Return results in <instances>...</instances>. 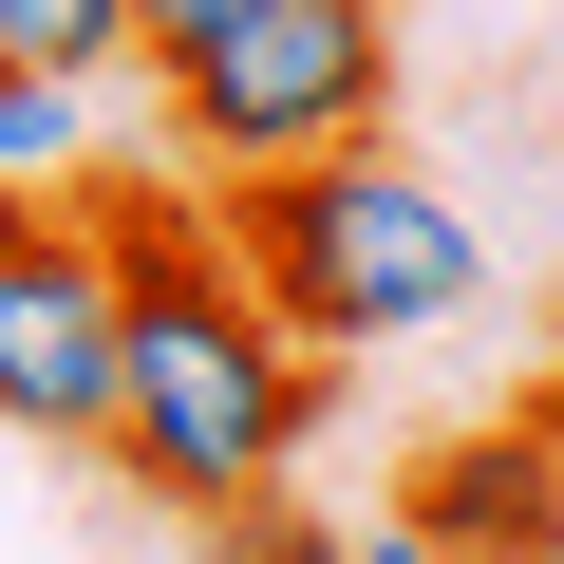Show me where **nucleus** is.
I'll list each match as a JSON object with an SVG mask.
<instances>
[{"instance_id": "f257e3e1", "label": "nucleus", "mask_w": 564, "mask_h": 564, "mask_svg": "<svg viewBox=\"0 0 564 564\" xmlns=\"http://www.w3.org/2000/svg\"><path fill=\"white\" fill-rule=\"evenodd\" d=\"M95 226H113V282H132L113 470H132L151 508H188V527L282 508L302 452H321V377H339V358H302V321L245 282L226 188H188V170H95Z\"/></svg>"}, {"instance_id": "f03ea898", "label": "nucleus", "mask_w": 564, "mask_h": 564, "mask_svg": "<svg viewBox=\"0 0 564 564\" xmlns=\"http://www.w3.org/2000/svg\"><path fill=\"white\" fill-rule=\"evenodd\" d=\"M226 245L302 358H395V339H452L489 302V226L414 170V151H302V170H245L226 188Z\"/></svg>"}, {"instance_id": "7ed1b4c3", "label": "nucleus", "mask_w": 564, "mask_h": 564, "mask_svg": "<svg viewBox=\"0 0 564 564\" xmlns=\"http://www.w3.org/2000/svg\"><path fill=\"white\" fill-rule=\"evenodd\" d=\"M377 132H395V0H245L207 57H170V170L188 188L377 151Z\"/></svg>"}, {"instance_id": "20e7f679", "label": "nucleus", "mask_w": 564, "mask_h": 564, "mask_svg": "<svg viewBox=\"0 0 564 564\" xmlns=\"http://www.w3.org/2000/svg\"><path fill=\"white\" fill-rule=\"evenodd\" d=\"M113 358H132V282H113L95 188H57L20 245H0V433L113 452Z\"/></svg>"}, {"instance_id": "39448f33", "label": "nucleus", "mask_w": 564, "mask_h": 564, "mask_svg": "<svg viewBox=\"0 0 564 564\" xmlns=\"http://www.w3.org/2000/svg\"><path fill=\"white\" fill-rule=\"evenodd\" d=\"M151 57V20H132V0H0V76H132Z\"/></svg>"}, {"instance_id": "423d86ee", "label": "nucleus", "mask_w": 564, "mask_h": 564, "mask_svg": "<svg viewBox=\"0 0 564 564\" xmlns=\"http://www.w3.org/2000/svg\"><path fill=\"white\" fill-rule=\"evenodd\" d=\"M0 170L20 188H95V76H0Z\"/></svg>"}, {"instance_id": "0eeeda50", "label": "nucleus", "mask_w": 564, "mask_h": 564, "mask_svg": "<svg viewBox=\"0 0 564 564\" xmlns=\"http://www.w3.org/2000/svg\"><path fill=\"white\" fill-rule=\"evenodd\" d=\"M226 564H339V527H321V508H245V527H226Z\"/></svg>"}, {"instance_id": "6e6552de", "label": "nucleus", "mask_w": 564, "mask_h": 564, "mask_svg": "<svg viewBox=\"0 0 564 564\" xmlns=\"http://www.w3.org/2000/svg\"><path fill=\"white\" fill-rule=\"evenodd\" d=\"M132 20H151V76H170V57H207V39L245 20V0H132Z\"/></svg>"}, {"instance_id": "1a4fd4ad", "label": "nucleus", "mask_w": 564, "mask_h": 564, "mask_svg": "<svg viewBox=\"0 0 564 564\" xmlns=\"http://www.w3.org/2000/svg\"><path fill=\"white\" fill-rule=\"evenodd\" d=\"M339 564H452V545H433V527H414V508H395V527H358V545H339Z\"/></svg>"}, {"instance_id": "9d476101", "label": "nucleus", "mask_w": 564, "mask_h": 564, "mask_svg": "<svg viewBox=\"0 0 564 564\" xmlns=\"http://www.w3.org/2000/svg\"><path fill=\"white\" fill-rule=\"evenodd\" d=\"M39 207H57V188H20V170H0V245H20V226H39Z\"/></svg>"}]
</instances>
